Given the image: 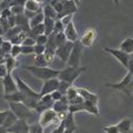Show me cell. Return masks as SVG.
<instances>
[{"label": "cell", "mask_w": 133, "mask_h": 133, "mask_svg": "<svg viewBox=\"0 0 133 133\" xmlns=\"http://www.w3.org/2000/svg\"><path fill=\"white\" fill-rule=\"evenodd\" d=\"M54 121H57V123L59 121L58 117H57V113H55L52 108H50V110H46V111H44L43 113H40V118H39L38 124L43 128H46L47 126H50L51 124L54 123ZM59 123H60V121H59Z\"/></svg>", "instance_id": "obj_7"}, {"label": "cell", "mask_w": 133, "mask_h": 133, "mask_svg": "<svg viewBox=\"0 0 133 133\" xmlns=\"http://www.w3.org/2000/svg\"><path fill=\"white\" fill-rule=\"evenodd\" d=\"M61 123L64 124L65 128H72V130H77V126L74 124V118H73V114L68 112L66 118L64 120H61Z\"/></svg>", "instance_id": "obj_26"}, {"label": "cell", "mask_w": 133, "mask_h": 133, "mask_svg": "<svg viewBox=\"0 0 133 133\" xmlns=\"http://www.w3.org/2000/svg\"><path fill=\"white\" fill-rule=\"evenodd\" d=\"M83 101H84V99L78 94V96L75 97V98H73L72 100L68 101V105H78V104H81Z\"/></svg>", "instance_id": "obj_44"}, {"label": "cell", "mask_w": 133, "mask_h": 133, "mask_svg": "<svg viewBox=\"0 0 133 133\" xmlns=\"http://www.w3.org/2000/svg\"><path fill=\"white\" fill-rule=\"evenodd\" d=\"M7 132V128L4 127V126H0V133H6Z\"/></svg>", "instance_id": "obj_51"}, {"label": "cell", "mask_w": 133, "mask_h": 133, "mask_svg": "<svg viewBox=\"0 0 133 133\" xmlns=\"http://www.w3.org/2000/svg\"><path fill=\"white\" fill-rule=\"evenodd\" d=\"M117 127H118L119 133L128 132V131L132 130V121H131V119L125 118V119H123L120 123L117 124Z\"/></svg>", "instance_id": "obj_22"}, {"label": "cell", "mask_w": 133, "mask_h": 133, "mask_svg": "<svg viewBox=\"0 0 133 133\" xmlns=\"http://www.w3.org/2000/svg\"><path fill=\"white\" fill-rule=\"evenodd\" d=\"M119 50L123 51V52L127 53V54H132L133 53V39L132 38H127L123 43L120 44V47Z\"/></svg>", "instance_id": "obj_24"}, {"label": "cell", "mask_w": 133, "mask_h": 133, "mask_svg": "<svg viewBox=\"0 0 133 133\" xmlns=\"http://www.w3.org/2000/svg\"><path fill=\"white\" fill-rule=\"evenodd\" d=\"M28 35V32H25V31H21L20 33H18L17 35H15L13 39H11V43H12V45H21L23 44V41L26 39V37Z\"/></svg>", "instance_id": "obj_27"}, {"label": "cell", "mask_w": 133, "mask_h": 133, "mask_svg": "<svg viewBox=\"0 0 133 133\" xmlns=\"http://www.w3.org/2000/svg\"><path fill=\"white\" fill-rule=\"evenodd\" d=\"M26 131H30V125H28L27 121L23 120V119H18L11 127L7 128V132L11 133H21L26 132Z\"/></svg>", "instance_id": "obj_17"}, {"label": "cell", "mask_w": 133, "mask_h": 133, "mask_svg": "<svg viewBox=\"0 0 133 133\" xmlns=\"http://www.w3.org/2000/svg\"><path fill=\"white\" fill-rule=\"evenodd\" d=\"M10 108L18 119H23L26 120L27 123L34 120V114L35 112L33 110H30L28 107H26L24 104L21 103H10Z\"/></svg>", "instance_id": "obj_3"}, {"label": "cell", "mask_w": 133, "mask_h": 133, "mask_svg": "<svg viewBox=\"0 0 133 133\" xmlns=\"http://www.w3.org/2000/svg\"><path fill=\"white\" fill-rule=\"evenodd\" d=\"M64 30H65V26L61 24V21L60 20H55V23H54V31H53V32L60 33V32H64Z\"/></svg>", "instance_id": "obj_39"}, {"label": "cell", "mask_w": 133, "mask_h": 133, "mask_svg": "<svg viewBox=\"0 0 133 133\" xmlns=\"http://www.w3.org/2000/svg\"><path fill=\"white\" fill-rule=\"evenodd\" d=\"M106 85H107L108 87L121 91V92L126 93L127 96H130L131 93L133 92V75L131 74L130 72H127L121 81H119V83H117V84H106Z\"/></svg>", "instance_id": "obj_5"}, {"label": "cell", "mask_w": 133, "mask_h": 133, "mask_svg": "<svg viewBox=\"0 0 133 133\" xmlns=\"http://www.w3.org/2000/svg\"><path fill=\"white\" fill-rule=\"evenodd\" d=\"M58 86H59V79L58 78H52V79H48V80H45L43 84V88L40 91V97L46 96V94H51L52 92L58 90Z\"/></svg>", "instance_id": "obj_12"}, {"label": "cell", "mask_w": 133, "mask_h": 133, "mask_svg": "<svg viewBox=\"0 0 133 133\" xmlns=\"http://www.w3.org/2000/svg\"><path fill=\"white\" fill-rule=\"evenodd\" d=\"M53 104H54V101H53L52 98H51V94L43 96V97H40L39 100H38L37 105H35V108H34V112H37V113L40 114V113H43L44 111L52 108Z\"/></svg>", "instance_id": "obj_11"}, {"label": "cell", "mask_w": 133, "mask_h": 133, "mask_svg": "<svg viewBox=\"0 0 133 133\" xmlns=\"http://www.w3.org/2000/svg\"><path fill=\"white\" fill-rule=\"evenodd\" d=\"M97 38H98V32L96 28H88L86 32H84L81 38H79V43L83 45V47H91L96 43Z\"/></svg>", "instance_id": "obj_8"}, {"label": "cell", "mask_w": 133, "mask_h": 133, "mask_svg": "<svg viewBox=\"0 0 133 133\" xmlns=\"http://www.w3.org/2000/svg\"><path fill=\"white\" fill-rule=\"evenodd\" d=\"M33 47H34V53H35V55H38V54H44V52H45V45H37V44H35Z\"/></svg>", "instance_id": "obj_43"}, {"label": "cell", "mask_w": 133, "mask_h": 133, "mask_svg": "<svg viewBox=\"0 0 133 133\" xmlns=\"http://www.w3.org/2000/svg\"><path fill=\"white\" fill-rule=\"evenodd\" d=\"M46 43H47V35L40 34L35 37V44L37 45H46Z\"/></svg>", "instance_id": "obj_36"}, {"label": "cell", "mask_w": 133, "mask_h": 133, "mask_svg": "<svg viewBox=\"0 0 133 133\" xmlns=\"http://www.w3.org/2000/svg\"><path fill=\"white\" fill-rule=\"evenodd\" d=\"M71 84H68V83H65V81H60L59 80V86H58V92H60L63 96H65L66 94V92H67V90L71 87Z\"/></svg>", "instance_id": "obj_30"}, {"label": "cell", "mask_w": 133, "mask_h": 133, "mask_svg": "<svg viewBox=\"0 0 133 133\" xmlns=\"http://www.w3.org/2000/svg\"><path fill=\"white\" fill-rule=\"evenodd\" d=\"M52 110L54 111L55 113H61V112H67L68 111V100L66 98V96L61 97L60 100L54 101L52 106Z\"/></svg>", "instance_id": "obj_19"}, {"label": "cell", "mask_w": 133, "mask_h": 133, "mask_svg": "<svg viewBox=\"0 0 133 133\" xmlns=\"http://www.w3.org/2000/svg\"><path fill=\"white\" fill-rule=\"evenodd\" d=\"M4 65L6 66V70H7L8 73H12L13 70L17 68V66L19 65V63H18V60L15 58L11 57L10 54H6L5 55V64H4Z\"/></svg>", "instance_id": "obj_21"}, {"label": "cell", "mask_w": 133, "mask_h": 133, "mask_svg": "<svg viewBox=\"0 0 133 133\" xmlns=\"http://www.w3.org/2000/svg\"><path fill=\"white\" fill-rule=\"evenodd\" d=\"M64 34H65V37H66V40L70 41V43H75V41L79 40L78 32L75 30V26H74V24H73V21L68 24L67 26H65Z\"/></svg>", "instance_id": "obj_16"}, {"label": "cell", "mask_w": 133, "mask_h": 133, "mask_svg": "<svg viewBox=\"0 0 133 133\" xmlns=\"http://www.w3.org/2000/svg\"><path fill=\"white\" fill-rule=\"evenodd\" d=\"M104 132L105 133H119L118 127L117 125H108V126H104L103 127Z\"/></svg>", "instance_id": "obj_37"}, {"label": "cell", "mask_w": 133, "mask_h": 133, "mask_svg": "<svg viewBox=\"0 0 133 133\" xmlns=\"http://www.w3.org/2000/svg\"><path fill=\"white\" fill-rule=\"evenodd\" d=\"M35 1H38V3H39V4H40V3H43V1H44V0H35Z\"/></svg>", "instance_id": "obj_55"}, {"label": "cell", "mask_w": 133, "mask_h": 133, "mask_svg": "<svg viewBox=\"0 0 133 133\" xmlns=\"http://www.w3.org/2000/svg\"><path fill=\"white\" fill-rule=\"evenodd\" d=\"M44 13H43V11L41 12H38V13H35V15L32 18V19H30V28H32V27H34V26H37V25H40V24H43V21H44Z\"/></svg>", "instance_id": "obj_25"}, {"label": "cell", "mask_w": 133, "mask_h": 133, "mask_svg": "<svg viewBox=\"0 0 133 133\" xmlns=\"http://www.w3.org/2000/svg\"><path fill=\"white\" fill-rule=\"evenodd\" d=\"M77 92H78L79 96L84 99V101H91V103L98 104V100H99L98 96L94 94V93H92V92H90V91L86 90V88L78 87L77 88Z\"/></svg>", "instance_id": "obj_18"}, {"label": "cell", "mask_w": 133, "mask_h": 133, "mask_svg": "<svg viewBox=\"0 0 133 133\" xmlns=\"http://www.w3.org/2000/svg\"><path fill=\"white\" fill-rule=\"evenodd\" d=\"M44 17H45V15H44ZM54 23H55L54 19H51V18H47V17L44 18L43 25H44V28H45L44 34L47 35V37L50 34H52L53 31H54Z\"/></svg>", "instance_id": "obj_20"}, {"label": "cell", "mask_w": 133, "mask_h": 133, "mask_svg": "<svg viewBox=\"0 0 133 133\" xmlns=\"http://www.w3.org/2000/svg\"><path fill=\"white\" fill-rule=\"evenodd\" d=\"M21 133H30V131H26V132H21Z\"/></svg>", "instance_id": "obj_56"}, {"label": "cell", "mask_w": 133, "mask_h": 133, "mask_svg": "<svg viewBox=\"0 0 133 133\" xmlns=\"http://www.w3.org/2000/svg\"><path fill=\"white\" fill-rule=\"evenodd\" d=\"M66 98H67V100H72L73 98H75V97L78 96V92H77V87H73V86H71L70 88L67 90V92H66Z\"/></svg>", "instance_id": "obj_32"}, {"label": "cell", "mask_w": 133, "mask_h": 133, "mask_svg": "<svg viewBox=\"0 0 133 133\" xmlns=\"http://www.w3.org/2000/svg\"><path fill=\"white\" fill-rule=\"evenodd\" d=\"M132 39H133V37H132Z\"/></svg>", "instance_id": "obj_59"}, {"label": "cell", "mask_w": 133, "mask_h": 133, "mask_svg": "<svg viewBox=\"0 0 133 133\" xmlns=\"http://www.w3.org/2000/svg\"><path fill=\"white\" fill-rule=\"evenodd\" d=\"M83 45L78 41L73 43V48L70 53V57L67 59V65L70 67H79L80 65V60H81V55H83Z\"/></svg>", "instance_id": "obj_6"}, {"label": "cell", "mask_w": 133, "mask_h": 133, "mask_svg": "<svg viewBox=\"0 0 133 133\" xmlns=\"http://www.w3.org/2000/svg\"><path fill=\"white\" fill-rule=\"evenodd\" d=\"M19 54H21V45H12L10 55L13 57V58H17Z\"/></svg>", "instance_id": "obj_34"}, {"label": "cell", "mask_w": 133, "mask_h": 133, "mask_svg": "<svg viewBox=\"0 0 133 133\" xmlns=\"http://www.w3.org/2000/svg\"><path fill=\"white\" fill-rule=\"evenodd\" d=\"M18 120L17 116L12 112L11 110H6V111H0V126L8 128Z\"/></svg>", "instance_id": "obj_10"}, {"label": "cell", "mask_w": 133, "mask_h": 133, "mask_svg": "<svg viewBox=\"0 0 133 133\" xmlns=\"http://www.w3.org/2000/svg\"><path fill=\"white\" fill-rule=\"evenodd\" d=\"M64 131H65V126H64V124L60 121L59 125L57 126V127H55L51 133H64Z\"/></svg>", "instance_id": "obj_47"}, {"label": "cell", "mask_w": 133, "mask_h": 133, "mask_svg": "<svg viewBox=\"0 0 133 133\" xmlns=\"http://www.w3.org/2000/svg\"><path fill=\"white\" fill-rule=\"evenodd\" d=\"M86 71V67H66L64 70H61L59 72L58 79L60 81H65V83H68L71 85H73V83L75 81V79L78 78L81 73H84Z\"/></svg>", "instance_id": "obj_4"}, {"label": "cell", "mask_w": 133, "mask_h": 133, "mask_svg": "<svg viewBox=\"0 0 133 133\" xmlns=\"http://www.w3.org/2000/svg\"><path fill=\"white\" fill-rule=\"evenodd\" d=\"M104 51H105V52H107V53H110L111 55H113V57H114V58H116L117 60H118L119 63L124 66V67L127 68L128 61H130V54H127V53L123 52V51H120V50H117V48H111V47H105V48H104Z\"/></svg>", "instance_id": "obj_9"}, {"label": "cell", "mask_w": 133, "mask_h": 133, "mask_svg": "<svg viewBox=\"0 0 133 133\" xmlns=\"http://www.w3.org/2000/svg\"><path fill=\"white\" fill-rule=\"evenodd\" d=\"M75 130H72V128H65V131H64V133H74Z\"/></svg>", "instance_id": "obj_50"}, {"label": "cell", "mask_w": 133, "mask_h": 133, "mask_svg": "<svg viewBox=\"0 0 133 133\" xmlns=\"http://www.w3.org/2000/svg\"><path fill=\"white\" fill-rule=\"evenodd\" d=\"M7 70H6L5 65H0V78H4L6 74H7Z\"/></svg>", "instance_id": "obj_49"}, {"label": "cell", "mask_w": 133, "mask_h": 133, "mask_svg": "<svg viewBox=\"0 0 133 133\" xmlns=\"http://www.w3.org/2000/svg\"><path fill=\"white\" fill-rule=\"evenodd\" d=\"M1 1H3V0H0V3H1Z\"/></svg>", "instance_id": "obj_57"}, {"label": "cell", "mask_w": 133, "mask_h": 133, "mask_svg": "<svg viewBox=\"0 0 133 133\" xmlns=\"http://www.w3.org/2000/svg\"><path fill=\"white\" fill-rule=\"evenodd\" d=\"M66 37L65 34H64V32H60V33H57L55 34V45H57V47H59V46H61L63 44L66 43Z\"/></svg>", "instance_id": "obj_31"}, {"label": "cell", "mask_w": 133, "mask_h": 133, "mask_svg": "<svg viewBox=\"0 0 133 133\" xmlns=\"http://www.w3.org/2000/svg\"><path fill=\"white\" fill-rule=\"evenodd\" d=\"M78 7L79 6L77 5V4H74L73 1H71V0H66L65 3L63 4V12L59 13V14H57V20L61 19V18L65 17V15L75 13L77 11H78Z\"/></svg>", "instance_id": "obj_15"}, {"label": "cell", "mask_w": 133, "mask_h": 133, "mask_svg": "<svg viewBox=\"0 0 133 133\" xmlns=\"http://www.w3.org/2000/svg\"><path fill=\"white\" fill-rule=\"evenodd\" d=\"M4 64H5V57L0 55V65H4Z\"/></svg>", "instance_id": "obj_52"}, {"label": "cell", "mask_w": 133, "mask_h": 133, "mask_svg": "<svg viewBox=\"0 0 133 133\" xmlns=\"http://www.w3.org/2000/svg\"><path fill=\"white\" fill-rule=\"evenodd\" d=\"M61 97H63V94H61L60 92H58V91H54V92L51 93V98H52L53 101H58L61 99Z\"/></svg>", "instance_id": "obj_46"}, {"label": "cell", "mask_w": 133, "mask_h": 133, "mask_svg": "<svg viewBox=\"0 0 133 133\" xmlns=\"http://www.w3.org/2000/svg\"><path fill=\"white\" fill-rule=\"evenodd\" d=\"M21 45H23V46H34L35 45V38L27 35V37H26V39L23 41V44H21Z\"/></svg>", "instance_id": "obj_38"}, {"label": "cell", "mask_w": 133, "mask_h": 133, "mask_svg": "<svg viewBox=\"0 0 133 133\" xmlns=\"http://www.w3.org/2000/svg\"><path fill=\"white\" fill-rule=\"evenodd\" d=\"M14 80H15V84H17L18 91L24 96V100H23L21 104H24V105H25L26 107H28L30 110L34 111L38 100L40 99V94L37 93L35 91H33L28 85H26L20 78H18L17 77Z\"/></svg>", "instance_id": "obj_1"}, {"label": "cell", "mask_w": 133, "mask_h": 133, "mask_svg": "<svg viewBox=\"0 0 133 133\" xmlns=\"http://www.w3.org/2000/svg\"><path fill=\"white\" fill-rule=\"evenodd\" d=\"M71 1H73V3H74V4H77V5H80V1H81V0H71Z\"/></svg>", "instance_id": "obj_53"}, {"label": "cell", "mask_w": 133, "mask_h": 133, "mask_svg": "<svg viewBox=\"0 0 133 133\" xmlns=\"http://www.w3.org/2000/svg\"><path fill=\"white\" fill-rule=\"evenodd\" d=\"M24 8L26 11H30V12H34V13H38V12H41V8H40V4L35 1V0H27L24 5Z\"/></svg>", "instance_id": "obj_23"}, {"label": "cell", "mask_w": 133, "mask_h": 133, "mask_svg": "<svg viewBox=\"0 0 133 133\" xmlns=\"http://www.w3.org/2000/svg\"><path fill=\"white\" fill-rule=\"evenodd\" d=\"M11 12H12L13 15H19V14H24V11H25V8H24V6H18V5H13L10 7Z\"/></svg>", "instance_id": "obj_33"}, {"label": "cell", "mask_w": 133, "mask_h": 133, "mask_svg": "<svg viewBox=\"0 0 133 133\" xmlns=\"http://www.w3.org/2000/svg\"><path fill=\"white\" fill-rule=\"evenodd\" d=\"M23 68L30 71L34 77L44 81L52 78H58L59 72H60L59 70H53L50 67H37V66H23Z\"/></svg>", "instance_id": "obj_2"}, {"label": "cell", "mask_w": 133, "mask_h": 133, "mask_svg": "<svg viewBox=\"0 0 133 133\" xmlns=\"http://www.w3.org/2000/svg\"><path fill=\"white\" fill-rule=\"evenodd\" d=\"M127 72H130L133 75V53L130 54V61H128V66H127Z\"/></svg>", "instance_id": "obj_48"}, {"label": "cell", "mask_w": 133, "mask_h": 133, "mask_svg": "<svg viewBox=\"0 0 133 133\" xmlns=\"http://www.w3.org/2000/svg\"><path fill=\"white\" fill-rule=\"evenodd\" d=\"M11 15H12V12H11L10 8H4V10H1V12H0V18H1V19H8Z\"/></svg>", "instance_id": "obj_42"}, {"label": "cell", "mask_w": 133, "mask_h": 133, "mask_svg": "<svg viewBox=\"0 0 133 133\" xmlns=\"http://www.w3.org/2000/svg\"><path fill=\"white\" fill-rule=\"evenodd\" d=\"M30 133H44V128L38 123L30 125Z\"/></svg>", "instance_id": "obj_35"}, {"label": "cell", "mask_w": 133, "mask_h": 133, "mask_svg": "<svg viewBox=\"0 0 133 133\" xmlns=\"http://www.w3.org/2000/svg\"><path fill=\"white\" fill-rule=\"evenodd\" d=\"M52 7L54 8V11L57 12V14H59V13L63 12V3H59V1H57L55 4H53Z\"/></svg>", "instance_id": "obj_45"}, {"label": "cell", "mask_w": 133, "mask_h": 133, "mask_svg": "<svg viewBox=\"0 0 133 133\" xmlns=\"http://www.w3.org/2000/svg\"><path fill=\"white\" fill-rule=\"evenodd\" d=\"M6 133H11V132H6Z\"/></svg>", "instance_id": "obj_58"}, {"label": "cell", "mask_w": 133, "mask_h": 133, "mask_svg": "<svg viewBox=\"0 0 133 133\" xmlns=\"http://www.w3.org/2000/svg\"><path fill=\"white\" fill-rule=\"evenodd\" d=\"M3 85H4V92H5V94H12V93L18 91L15 80L13 79L11 73H7L3 78Z\"/></svg>", "instance_id": "obj_14"}, {"label": "cell", "mask_w": 133, "mask_h": 133, "mask_svg": "<svg viewBox=\"0 0 133 133\" xmlns=\"http://www.w3.org/2000/svg\"><path fill=\"white\" fill-rule=\"evenodd\" d=\"M34 63H35V66H37V67H47V65H48L46 59H45V57H44V54L35 55Z\"/></svg>", "instance_id": "obj_29"}, {"label": "cell", "mask_w": 133, "mask_h": 133, "mask_svg": "<svg viewBox=\"0 0 133 133\" xmlns=\"http://www.w3.org/2000/svg\"><path fill=\"white\" fill-rule=\"evenodd\" d=\"M72 48H73V43L66 41V43L63 44L61 46L57 47V50H55V55H58L63 63H66L68 57H70V53H71V51H72Z\"/></svg>", "instance_id": "obj_13"}, {"label": "cell", "mask_w": 133, "mask_h": 133, "mask_svg": "<svg viewBox=\"0 0 133 133\" xmlns=\"http://www.w3.org/2000/svg\"><path fill=\"white\" fill-rule=\"evenodd\" d=\"M113 3H114V4H116L117 6H118L119 4H120V0H113Z\"/></svg>", "instance_id": "obj_54"}, {"label": "cell", "mask_w": 133, "mask_h": 133, "mask_svg": "<svg viewBox=\"0 0 133 133\" xmlns=\"http://www.w3.org/2000/svg\"><path fill=\"white\" fill-rule=\"evenodd\" d=\"M44 15L47 18H51V19H54V20H57V12L54 11V8L52 7V6L48 4V5L45 6V8H44L43 11Z\"/></svg>", "instance_id": "obj_28"}, {"label": "cell", "mask_w": 133, "mask_h": 133, "mask_svg": "<svg viewBox=\"0 0 133 133\" xmlns=\"http://www.w3.org/2000/svg\"><path fill=\"white\" fill-rule=\"evenodd\" d=\"M59 20L61 21V24H63L64 26H67L70 23H72L73 21V14H68V15H65V17H63L61 19H59Z\"/></svg>", "instance_id": "obj_40"}, {"label": "cell", "mask_w": 133, "mask_h": 133, "mask_svg": "<svg viewBox=\"0 0 133 133\" xmlns=\"http://www.w3.org/2000/svg\"><path fill=\"white\" fill-rule=\"evenodd\" d=\"M32 53H34V47L33 46L21 45V54H32Z\"/></svg>", "instance_id": "obj_41"}]
</instances>
